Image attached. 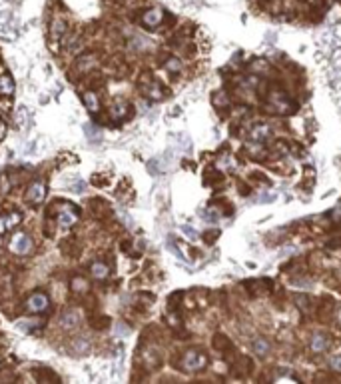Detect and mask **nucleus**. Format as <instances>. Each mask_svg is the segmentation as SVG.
<instances>
[{"label": "nucleus", "mask_w": 341, "mask_h": 384, "mask_svg": "<svg viewBox=\"0 0 341 384\" xmlns=\"http://www.w3.org/2000/svg\"><path fill=\"white\" fill-rule=\"evenodd\" d=\"M30 248H32V240H30V236L24 234V232H18V234L12 238V242H10V250H12L14 254H28Z\"/></svg>", "instance_id": "nucleus-1"}, {"label": "nucleus", "mask_w": 341, "mask_h": 384, "mask_svg": "<svg viewBox=\"0 0 341 384\" xmlns=\"http://www.w3.org/2000/svg\"><path fill=\"white\" fill-rule=\"evenodd\" d=\"M208 364V358L202 354V352H196V350H190L186 356H184V368L188 370H200Z\"/></svg>", "instance_id": "nucleus-2"}, {"label": "nucleus", "mask_w": 341, "mask_h": 384, "mask_svg": "<svg viewBox=\"0 0 341 384\" xmlns=\"http://www.w3.org/2000/svg\"><path fill=\"white\" fill-rule=\"evenodd\" d=\"M26 308L30 312H44L48 308V296L42 292H34L28 300H26Z\"/></svg>", "instance_id": "nucleus-3"}, {"label": "nucleus", "mask_w": 341, "mask_h": 384, "mask_svg": "<svg viewBox=\"0 0 341 384\" xmlns=\"http://www.w3.org/2000/svg\"><path fill=\"white\" fill-rule=\"evenodd\" d=\"M162 20H164V10H162V8H150V10H146L144 16H142V24L148 26V28L160 26Z\"/></svg>", "instance_id": "nucleus-4"}, {"label": "nucleus", "mask_w": 341, "mask_h": 384, "mask_svg": "<svg viewBox=\"0 0 341 384\" xmlns=\"http://www.w3.org/2000/svg\"><path fill=\"white\" fill-rule=\"evenodd\" d=\"M76 220H78V214H76L74 206H72V204H64V206L60 208V214H58V224L68 228V226L76 224Z\"/></svg>", "instance_id": "nucleus-5"}, {"label": "nucleus", "mask_w": 341, "mask_h": 384, "mask_svg": "<svg viewBox=\"0 0 341 384\" xmlns=\"http://www.w3.org/2000/svg\"><path fill=\"white\" fill-rule=\"evenodd\" d=\"M44 196H46V186H44V182H34V184L28 188V200H30L32 204H40V202L44 200Z\"/></svg>", "instance_id": "nucleus-6"}, {"label": "nucleus", "mask_w": 341, "mask_h": 384, "mask_svg": "<svg viewBox=\"0 0 341 384\" xmlns=\"http://www.w3.org/2000/svg\"><path fill=\"white\" fill-rule=\"evenodd\" d=\"M78 322H80V312L78 310H66L62 314V318H60V324L64 328H74V326H78Z\"/></svg>", "instance_id": "nucleus-7"}, {"label": "nucleus", "mask_w": 341, "mask_h": 384, "mask_svg": "<svg viewBox=\"0 0 341 384\" xmlns=\"http://www.w3.org/2000/svg\"><path fill=\"white\" fill-rule=\"evenodd\" d=\"M20 222V214L18 212H10L8 216H2L0 218V232H4L6 228H12Z\"/></svg>", "instance_id": "nucleus-8"}, {"label": "nucleus", "mask_w": 341, "mask_h": 384, "mask_svg": "<svg viewBox=\"0 0 341 384\" xmlns=\"http://www.w3.org/2000/svg\"><path fill=\"white\" fill-rule=\"evenodd\" d=\"M90 270H92L94 278H106V276H108V272H110V268H108L104 262H94V264L90 266Z\"/></svg>", "instance_id": "nucleus-9"}, {"label": "nucleus", "mask_w": 341, "mask_h": 384, "mask_svg": "<svg viewBox=\"0 0 341 384\" xmlns=\"http://www.w3.org/2000/svg\"><path fill=\"white\" fill-rule=\"evenodd\" d=\"M327 344H329V340H327L323 334H315V336H313V340H311V350L321 352V350H325V348H327Z\"/></svg>", "instance_id": "nucleus-10"}, {"label": "nucleus", "mask_w": 341, "mask_h": 384, "mask_svg": "<svg viewBox=\"0 0 341 384\" xmlns=\"http://www.w3.org/2000/svg\"><path fill=\"white\" fill-rule=\"evenodd\" d=\"M126 112H128V104H122V102H118L114 108H110L112 120H122V118L126 116Z\"/></svg>", "instance_id": "nucleus-11"}, {"label": "nucleus", "mask_w": 341, "mask_h": 384, "mask_svg": "<svg viewBox=\"0 0 341 384\" xmlns=\"http://www.w3.org/2000/svg\"><path fill=\"white\" fill-rule=\"evenodd\" d=\"M26 124H28V110H26L24 106H20V108H18V112H16V126L24 130Z\"/></svg>", "instance_id": "nucleus-12"}, {"label": "nucleus", "mask_w": 341, "mask_h": 384, "mask_svg": "<svg viewBox=\"0 0 341 384\" xmlns=\"http://www.w3.org/2000/svg\"><path fill=\"white\" fill-rule=\"evenodd\" d=\"M267 134H269L267 126H256L250 136H252V140H263V138H267Z\"/></svg>", "instance_id": "nucleus-13"}, {"label": "nucleus", "mask_w": 341, "mask_h": 384, "mask_svg": "<svg viewBox=\"0 0 341 384\" xmlns=\"http://www.w3.org/2000/svg\"><path fill=\"white\" fill-rule=\"evenodd\" d=\"M14 92V84H12V80L8 78V76H4V78H0V94H12Z\"/></svg>", "instance_id": "nucleus-14"}, {"label": "nucleus", "mask_w": 341, "mask_h": 384, "mask_svg": "<svg viewBox=\"0 0 341 384\" xmlns=\"http://www.w3.org/2000/svg\"><path fill=\"white\" fill-rule=\"evenodd\" d=\"M84 102H86L88 110H92V112H96V110H98V98H96V94H94V92H86V94H84Z\"/></svg>", "instance_id": "nucleus-15"}, {"label": "nucleus", "mask_w": 341, "mask_h": 384, "mask_svg": "<svg viewBox=\"0 0 341 384\" xmlns=\"http://www.w3.org/2000/svg\"><path fill=\"white\" fill-rule=\"evenodd\" d=\"M254 350H256L257 354H267V350H269V342H267V340H263V338H257V340L254 342Z\"/></svg>", "instance_id": "nucleus-16"}, {"label": "nucleus", "mask_w": 341, "mask_h": 384, "mask_svg": "<svg viewBox=\"0 0 341 384\" xmlns=\"http://www.w3.org/2000/svg\"><path fill=\"white\" fill-rule=\"evenodd\" d=\"M64 30H66V24H64V20H54V24H52V30H50V32H52V36H54V38H58V36H60Z\"/></svg>", "instance_id": "nucleus-17"}, {"label": "nucleus", "mask_w": 341, "mask_h": 384, "mask_svg": "<svg viewBox=\"0 0 341 384\" xmlns=\"http://www.w3.org/2000/svg\"><path fill=\"white\" fill-rule=\"evenodd\" d=\"M72 288H74L76 292H86V290H88V282H86L84 278H74V280H72Z\"/></svg>", "instance_id": "nucleus-18"}, {"label": "nucleus", "mask_w": 341, "mask_h": 384, "mask_svg": "<svg viewBox=\"0 0 341 384\" xmlns=\"http://www.w3.org/2000/svg\"><path fill=\"white\" fill-rule=\"evenodd\" d=\"M214 346H218V348H224V346H232V342L224 336V334H218L216 338H214Z\"/></svg>", "instance_id": "nucleus-19"}, {"label": "nucleus", "mask_w": 341, "mask_h": 384, "mask_svg": "<svg viewBox=\"0 0 341 384\" xmlns=\"http://www.w3.org/2000/svg\"><path fill=\"white\" fill-rule=\"evenodd\" d=\"M166 68H168V70H172V72H178V70L182 68V64H180L178 58H170V60L166 62Z\"/></svg>", "instance_id": "nucleus-20"}, {"label": "nucleus", "mask_w": 341, "mask_h": 384, "mask_svg": "<svg viewBox=\"0 0 341 384\" xmlns=\"http://www.w3.org/2000/svg\"><path fill=\"white\" fill-rule=\"evenodd\" d=\"M74 346H76L78 350H80V348H82V350H88V348H90V344H88L84 338H82V340H76V342H74Z\"/></svg>", "instance_id": "nucleus-21"}, {"label": "nucleus", "mask_w": 341, "mask_h": 384, "mask_svg": "<svg viewBox=\"0 0 341 384\" xmlns=\"http://www.w3.org/2000/svg\"><path fill=\"white\" fill-rule=\"evenodd\" d=\"M331 368L333 370H341V358H331Z\"/></svg>", "instance_id": "nucleus-22"}, {"label": "nucleus", "mask_w": 341, "mask_h": 384, "mask_svg": "<svg viewBox=\"0 0 341 384\" xmlns=\"http://www.w3.org/2000/svg\"><path fill=\"white\" fill-rule=\"evenodd\" d=\"M4 134H6V124L0 120V138H4Z\"/></svg>", "instance_id": "nucleus-23"}, {"label": "nucleus", "mask_w": 341, "mask_h": 384, "mask_svg": "<svg viewBox=\"0 0 341 384\" xmlns=\"http://www.w3.org/2000/svg\"><path fill=\"white\" fill-rule=\"evenodd\" d=\"M182 230H184V232H186V234H188V236H192V238H194V236H196V232H194V230H192V228H188V226H184V228H182Z\"/></svg>", "instance_id": "nucleus-24"}]
</instances>
